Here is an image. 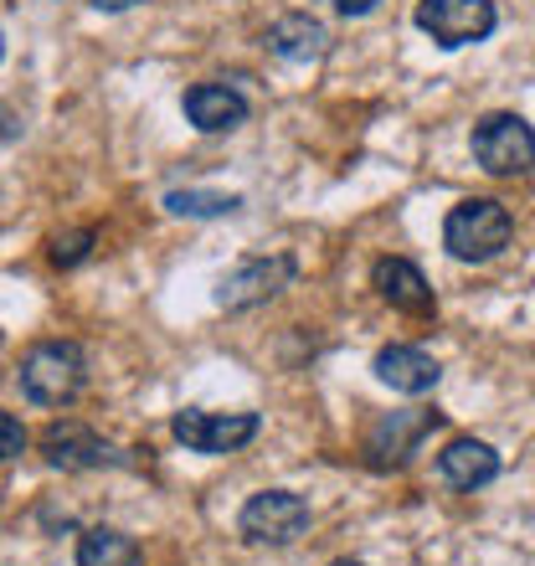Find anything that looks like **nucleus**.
Returning <instances> with one entry per match:
<instances>
[{
    "mask_svg": "<svg viewBox=\"0 0 535 566\" xmlns=\"http://www.w3.org/2000/svg\"><path fill=\"white\" fill-rule=\"evenodd\" d=\"M15 381H21V397H27V402L67 407L77 391H83V381H88V360H83V350H77L73 340H42L21 356Z\"/></svg>",
    "mask_w": 535,
    "mask_h": 566,
    "instance_id": "obj_1",
    "label": "nucleus"
},
{
    "mask_svg": "<svg viewBox=\"0 0 535 566\" xmlns=\"http://www.w3.org/2000/svg\"><path fill=\"white\" fill-rule=\"evenodd\" d=\"M510 232H515V222H510V211L500 201L469 196V201H459V207L448 211L443 248L459 263H490V258H500L510 248Z\"/></svg>",
    "mask_w": 535,
    "mask_h": 566,
    "instance_id": "obj_2",
    "label": "nucleus"
},
{
    "mask_svg": "<svg viewBox=\"0 0 535 566\" xmlns=\"http://www.w3.org/2000/svg\"><path fill=\"white\" fill-rule=\"evenodd\" d=\"M474 160L500 180H515L535 165V129L521 114H484L474 124Z\"/></svg>",
    "mask_w": 535,
    "mask_h": 566,
    "instance_id": "obj_3",
    "label": "nucleus"
},
{
    "mask_svg": "<svg viewBox=\"0 0 535 566\" xmlns=\"http://www.w3.org/2000/svg\"><path fill=\"white\" fill-rule=\"evenodd\" d=\"M500 27L494 0H417V31H428L438 46H474Z\"/></svg>",
    "mask_w": 535,
    "mask_h": 566,
    "instance_id": "obj_4",
    "label": "nucleus"
},
{
    "mask_svg": "<svg viewBox=\"0 0 535 566\" xmlns=\"http://www.w3.org/2000/svg\"><path fill=\"white\" fill-rule=\"evenodd\" d=\"M258 428H263L258 412H201V407H186V412L170 418L176 443H186L191 453H207V459L248 448L258 438Z\"/></svg>",
    "mask_w": 535,
    "mask_h": 566,
    "instance_id": "obj_5",
    "label": "nucleus"
},
{
    "mask_svg": "<svg viewBox=\"0 0 535 566\" xmlns=\"http://www.w3.org/2000/svg\"><path fill=\"white\" fill-rule=\"evenodd\" d=\"M238 525L253 546H294L310 531V505L294 490H263L242 505Z\"/></svg>",
    "mask_w": 535,
    "mask_h": 566,
    "instance_id": "obj_6",
    "label": "nucleus"
},
{
    "mask_svg": "<svg viewBox=\"0 0 535 566\" xmlns=\"http://www.w3.org/2000/svg\"><path fill=\"white\" fill-rule=\"evenodd\" d=\"M42 453L52 469H62V474H83V469H114V463H124V453L114 443H104L98 432L77 428V422H52V428L42 432Z\"/></svg>",
    "mask_w": 535,
    "mask_h": 566,
    "instance_id": "obj_7",
    "label": "nucleus"
},
{
    "mask_svg": "<svg viewBox=\"0 0 535 566\" xmlns=\"http://www.w3.org/2000/svg\"><path fill=\"white\" fill-rule=\"evenodd\" d=\"M294 279V258H253L232 269L222 283H217V304L222 310H248V304H263Z\"/></svg>",
    "mask_w": 535,
    "mask_h": 566,
    "instance_id": "obj_8",
    "label": "nucleus"
},
{
    "mask_svg": "<svg viewBox=\"0 0 535 566\" xmlns=\"http://www.w3.org/2000/svg\"><path fill=\"white\" fill-rule=\"evenodd\" d=\"M180 108L201 135H232L248 119V98L238 88H227V83H196V88H186Z\"/></svg>",
    "mask_w": 535,
    "mask_h": 566,
    "instance_id": "obj_9",
    "label": "nucleus"
},
{
    "mask_svg": "<svg viewBox=\"0 0 535 566\" xmlns=\"http://www.w3.org/2000/svg\"><path fill=\"white\" fill-rule=\"evenodd\" d=\"M438 412H391V418H381L371 428V438H366V453H371L376 469H397V463H407V453H417V443H422V432L438 428Z\"/></svg>",
    "mask_w": 535,
    "mask_h": 566,
    "instance_id": "obj_10",
    "label": "nucleus"
},
{
    "mask_svg": "<svg viewBox=\"0 0 535 566\" xmlns=\"http://www.w3.org/2000/svg\"><path fill=\"white\" fill-rule=\"evenodd\" d=\"M376 381H387L391 391H401V397H422V391L438 387V360L428 356V350H417V345H381L371 360Z\"/></svg>",
    "mask_w": 535,
    "mask_h": 566,
    "instance_id": "obj_11",
    "label": "nucleus"
},
{
    "mask_svg": "<svg viewBox=\"0 0 535 566\" xmlns=\"http://www.w3.org/2000/svg\"><path fill=\"white\" fill-rule=\"evenodd\" d=\"M438 469L453 490H484L500 479V453L490 443H479V438H453V443L438 453Z\"/></svg>",
    "mask_w": 535,
    "mask_h": 566,
    "instance_id": "obj_12",
    "label": "nucleus"
},
{
    "mask_svg": "<svg viewBox=\"0 0 535 566\" xmlns=\"http://www.w3.org/2000/svg\"><path fill=\"white\" fill-rule=\"evenodd\" d=\"M371 283H376V294L387 298L391 310H401V314H432L428 279H422V273H417V263H407V258H381V263H376V273H371Z\"/></svg>",
    "mask_w": 535,
    "mask_h": 566,
    "instance_id": "obj_13",
    "label": "nucleus"
},
{
    "mask_svg": "<svg viewBox=\"0 0 535 566\" xmlns=\"http://www.w3.org/2000/svg\"><path fill=\"white\" fill-rule=\"evenodd\" d=\"M325 27L314 21V15L294 11V15H283V21H273L268 27V52L283 62H314L319 52H325Z\"/></svg>",
    "mask_w": 535,
    "mask_h": 566,
    "instance_id": "obj_14",
    "label": "nucleus"
},
{
    "mask_svg": "<svg viewBox=\"0 0 535 566\" xmlns=\"http://www.w3.org/2000/svg\"><path fill=\"white\" fill-rule=\"evenodd\" d=\"M77 566H139V546L114 525H93L77 536Z\"/></svg>",
    "mask_w": 535,
    "mask_h": 566,
    "instance_id": "obj_15",
    "label": "nucleus"
},
{
    "mask_svg": "<svg viewBox=\"0 0 535 566\" xmlns=\"http://www.w3.org/2000/svg\"><path fill=\"white\" fill-rule=\"evenodd\" d=\"M242 196L238 191H170L165 196V211H176V217H196V222H207V217H227V211H238Z\"/></svg>",
    "mask_w": 535,
    "mask_h": 566,
    "instance_id": "obj_16",
    "label": "nucleus"
},
{
    "mask_svg": "<svg viewBox=\"0 0 535 566\" xmlns=\"http://www.w3.org/2000/svg\"><path fill=\"white\" fill-rule=\"evenodd\" d=\"M93 253V227H83V232H67V238L52 242V263L57 269H77L83 258Z\"/></svg>",
    "mask_w": 535,
    "mask_h": 566,
    "instance_id": "obj_17",
    "label": "nucleus"
},
{
    "mask_svg": "<svg viewBox=\"0 0 535 566\" xmlns=\"http://www.w3.org/2000/svg\"><path fill=\"white\" fill-rule=\"evenodd\" d=\"M21 448H27V428L15 422V412H6V418H0V453H6V459H21Z\"/></svg>",
    "mask_w": 535,
    "mask_h": 566,
    "instance_id": "obj_18",
    "label": "nucleus"
},
{
    "mask_svg": "<svg viewBox=\"0 0 535 566\" xmlns=\"http://www.w3.org/2000/svg\"><path fill=\"white\" fill-rule=\"evenodd\" d=\"M381 0H335V11L340 15H371Z\"/></svg>",
    "mask_w": 535,
    "mask_h": 566,
    "instance_id": "obj_19",
    "label": "nucleus"
},
{
    "mask_svg": "<svg viewBox=\"0 0 535 566\" xmlns=\"http://www.w3.org/2000/svg\"><path fill=\"white\" fill-rule=\"evenodd\" d=\"M93 6H98V11H129L134 0H93Z\"/></svg>",
    "mask_w": 535,
    "mask_h": 566,
    "instance_id": "obj_20",
    "label": "nucleus"
},
{
    "mask_svg": "<svg viewBox=\"0 0 535 566\" xmlns=\"http://www.w3.org/2000/svg\"><path fill=\"white\" fill-rule=\"evenodd\" d=\"M335 566H366V562H335Z\"/></svg>",
    "mask_w": 535,
    "mask_h": 566,
    "instance_id": "obj_21",
    "label": "nucleus"
}]
</instances>
